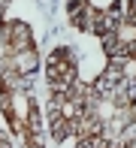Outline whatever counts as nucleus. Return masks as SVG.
Returning <instances> with one entry per match:
<instances>
[{
    "instance_id": "nucleus-2",
    "label": "nucleus",
    "mask_w": 136,
    "mask_h": 148,
    "mask_svg": "<svg viewBox=\"0 0 136 148\" xmlns=\"http://www.w3.org/2000/svg\"><path fill=\"white\" fill-rule=\"evenodd\" d=\"M3 6H6V0H0V15H3Z\"/></svg>"
},
{
    "instance_id": "nucleus-1",
    "label": "nucleus",
    "mask_w": 136,
    "mask_h": 148,
    "mask_svg": "<svg viewBox=\"0 0 136 148\" xmlns=\"http://www.w3.org/2000/svg\"><path fill=\"white\" fill-rule=\"evenodd\" d=\"M45 76H49V88L52 94L70 91L76 85V64L70 58V49H58L49 58V66H45Z\"/></svg>"
}]
</instances>
